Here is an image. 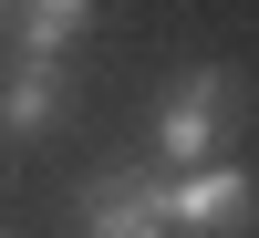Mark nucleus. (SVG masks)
I'll use <instances>...</instances> for the list:
<instances>
[{
  "label": "nucleus",
  "mask_w": 259,
  "mask_h": 238,
  "mask_svg": "<svg viewBox=\"0 0 259 238\" xmlns=\"http://www.w3.org/2000/svg\"><path fill=\"white\" fill-rule=\"evenodd\" d=\"M83 21H94V0H0V31L31 62H62V41H83Z\"/></svg>",
  "instance_id": "5"
},
{
  "label": "nucleus",
  "mask_w": 259,
  "mask_h": 238,
  "mask_svg": "<svg viewBox=\"0 0 259 238\" xmlns=\"http://www.w3.org/2000/svg\"><path fill=\"white\" fill-rule=\"evenodd\" d=\"M166 218H177V238H249L259 228V186H249V166H187L177 186H166Z\"/></svg>",
  "instance_id": "3"
},
{
  "label": "nucleus",
  "mask_w": 259,
  "mask_h": 238,
  "mask_svg": "<svg viewBox=\"0 0 259 238\" xmlns=\"http://www.w3.org/2000/svg\"><path fill=\"white\" fill-rule=\"evenodd\" d=\"M73 238H177V218H166V176H135V166L83 176V197H73Z\"/></svg>",
  "instance_id": "2"
},
{
  "label": "nucleus",
  "mask_w": 259,
  "mask_h": 238,
  "mask_svg": "<svg viewBox=\"0 0 259 238\" xmlns=\"http://www.w3.org/2000/svg\"><path fill=\"white\" fill-rule=\"evenodd\" d=\"M73 114V83H62V62H11V83H0V124L11 135H52V124Z\"/></svg>",
  "instance_id": "4"
},
{
  "label": "nucleus",
  "mask_w": 259,
  "mask_h": 238,
  "mask_svg": "<svg viewBox=\"0 0 259 238\" xmlns=\"http://www.w3.org/2000/svg\"><path fill=\"white\" fill-rule=\"evenodd\" d=\"M239 114H249V83L228 73V62H187L156 93V156L166 166H218L228 135H239Z\"/></svg>",
  "instance_id": "1"
}]
</instances>
